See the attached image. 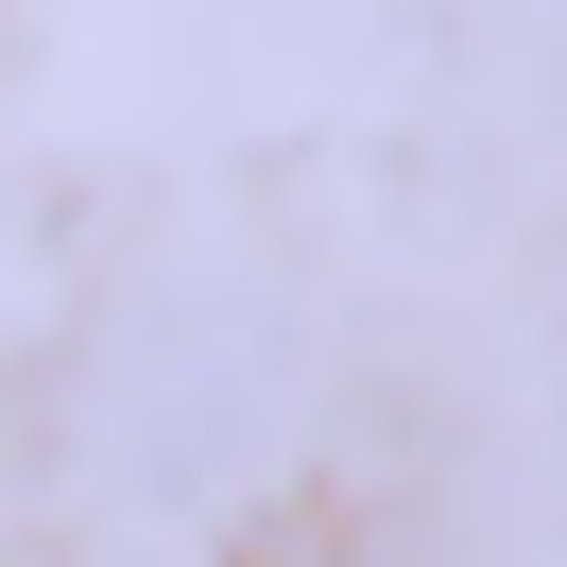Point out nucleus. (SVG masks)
Masks as SVG:
<instances>
[{
    "instance_id": "obj_1",
    "label": "nucleus",
    "mask_w": 567,
    "mask_h": 567,
    "mask_svg": "<svg viewBox=\"0 0 567 567\" xmlns=\"http://www.w3.org/2000/svg\"><path fill=\"white\" fill-rule=\"evenodd\" d=\"M104 464L155 498V516H207L224 482H258L292 430V344L258 310H224V292H173V310L138 327V344L104 361Z\"/></svg>"
}]
</instances>
